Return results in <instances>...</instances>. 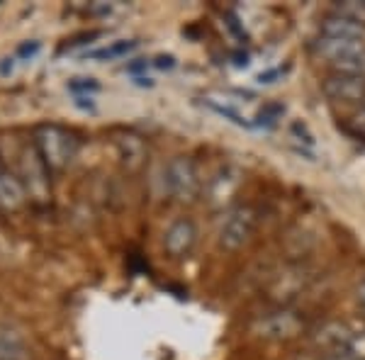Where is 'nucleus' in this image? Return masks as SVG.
Instances as JSON below:
<instances>
[{"label": "nucleus", "instance_id": "1", "mask_svg": "<svg viewBox=\"0 0 365 360\" xmlns=\"http://www.w3.org/2000/svg\"><path fill=\"white\" fill-rule=\"evenodd\" d=\"M258 224V215L256 210L249 207V205H241V207L229 210L222 220L220 227V246L225 251H239L244 249L251 241L253 232H256Z\"/></svg>", "mask_w": 365, "mask_h": 360}, {"label": "nucleus", "instance_id": "2", "mask_svg": "<svg viewBox=\"0 0 365 360\" xmlns=\"http://www.w3.org/2000/svg\"><path fill=\"white\" fill-rule=\"evenodd\" d=\"M304 329H307V322H304V317L295 309L270 312V314H263L256 324H253V331L261 336V339H268V341L297 339V336L304 334Z\"/></svg>", "mask_w": 365, "mask_h": 360}, {"label": "nucleus", "instance_id": "3", "mask_svg": "<svg viewBox=\"0 0 365 360\" xmlns=\"http://www.w3.org/2000/svg\"><path fill=\"white\" fill-rule=\"evenodd\" d=\"M241 185H244V173H241V168L234 166V163H225L207 182V202L215 210L229 212L234 197H237L241 190Z\"/></svg>", "mask_w": 365, "mask_h": 360}, {"label": "nucleus", "instance_id": "4", "mask_svg": "<svg viewBox=\"0 0 365 360\" xmlns=\"http://www.w3.org/2000/svg\"><path fill=\"white\" fill-rule=\"evenodd\" d=\"M322 91L331 103L361 105L365 100V78L363 76H349V73H331L324 81Z\"/></svg>", "mask_w": 365, "mask_h": 360}, {"label": "nucleus", "instance_id": "5", "mask_svg": "<svg viewBox=\"0 0 365 360\" xmlns=\"http://www.w3.org/2000/svg\"><path fill=\"white\" fill-rule=\"evenodd\" d=\"M351 336L353 331L344 322L331 319V322H324L314 329V334H312V346H314L317 351H322V356H327V353L346 351L351 344Z\"/></svg>", "mask_w": 365, "mask_h": 360}, {"label": "nucleus", "instance_id": "6", "mask_svg": "<svg viewBox=\"0 0 365 360\" xmlns=\"http://www.w3.org/2000/svg\"><path fill=\"white\" fill-rule=\"evenodd\" d=\"M168 175H170V187L178 195L180 200H195L200 192V178H197V168L190 158L178 156L173 163L168 166Z\"/></svg>", "mask_w": 365, "mask_h": 360}, {"label": "nucleus", "instance_id": "7", "mask_svg": "<svg viewBox=\"0 0 365 360\" xmlns=\"http://www.w3.org/2000/svg\"><path fill=\"white\" fill-rule=\"evenodd\" d=\"M314 51L319 54L329 66H336V63L349 61L353 56L365 54V42L361 39H329L322 37L319 42L314 44Z\"/></svg>", "mask_w": 365, "mask_h": 360}, {"label": "nucleus", "instance_id": "8", "mask_svg": "<svg viewBox=\"0 0 365 360\" xmlns=\"http://www.w3.org/2000/svg\"><path fill=\"white\" fill-rule=\"evenodd\" d=\"M197 244V227L190 220H178L170 224V229L166 232V251L170 256L182 258L187 256Z\"/></svg>", "mask_w": 365, "mask_h": 360}, {"label": "nucleus", "instance_id": "9", "mask_svg": "<svg viewBox=\"0 0 365 360\" xmlns=\"http://www.w3.org/2000/svg\"><path fill=\"white\" fill-rule=\"evenodd\" d=\"M322 37L329 39H361L365 42V25L361 22H353L349 17L341 15H329L327 20L322 22Z\"/></svg>", "mask_w": 365, "mask_h": 360}, {"label": "nucleus", "instance_id": "10", "mask_svg": "<svg viewBox=\"0 0 365 360\" xmlns=\"http://www.w3.org/2000/svg\"><path fill=\"white\" fill-rule=\"evenodd\" d=\"M334 13L341 15V17H349L353 22H361L365 25V0H349V3H339L336 8H334Z\"/></svg>", "mask_w": 365, "mask_h": 360}, {"label": "nucleus", "instance_id": "11", "mask_svg": "<svg viewBox=\"0 0 365 360\" xmlns=\"http://www.w3.org/2000/svg\"><path fill=\"white\" fill-rule=\"evenodd\" d=\"M346 351L351 353L353 360H365V329H361V331H353L351 344Z\"/></svg>", "mask_w": 365, "mask_h": 360}, {"label": "nucleus", "instance_id": "12", "mask_svg": "<svg viewBox=\"0 0 365 360\" xmlns=\"http://www.w3.org/2000/svg\"><path fill=\"white\" fill-rule=\"evenodd\" d=\"M278 115H282L280 105H268V108L261 112V120L266 122V125H270V122H275V117H278Z\"/></svg>", "mask_w": 365, "mask_h": 360}, {"label": "nucleus", "instance_id": "13", "mask_svg": "<svg viewBox=\"0 0 365 360\" xmlns=\"http://www.w3.org/2000/svg\"><path fill=\"white\" fill-rule=\"evenodd\" d=\"M351 127L356 129V132L365 134V108H361V110L356 112V115L351 117Z\"/></svg>", "mask_w": 365, "mask_h": 360}, {"label": "nucleus", "instance_id": "14", "mask_svg": "<svg viewBox=\"0 0 365 360\" xmlns=\"http://www.w3.org/2000/svg\"><path fill=\"white\" fill-rule=\"evenodd\" d=\"M319 360H353V356L349 351H336V353H327V356H322Z\"/></svg>", "mask_w": 365, "mask_h": 360}, {"label": "nucleus", "instance_id": "15", "mask_svg": "<svg viewBox=\"0 0 365 360\" xmlns=\"http://www.w3.org/2000/svg\"><path fill=\"white\" fill-rule=\"evenodd\" d=\"M356 297H358V302L365 307V280H361V285L356 287Z\"/></svg>", "mask_w": 365, "mask_h": 360}]
</instances>
